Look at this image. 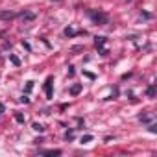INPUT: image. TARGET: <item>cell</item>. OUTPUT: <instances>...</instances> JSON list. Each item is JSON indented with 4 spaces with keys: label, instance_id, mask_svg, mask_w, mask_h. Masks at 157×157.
I'll return each instance as SVG.
<instances>
[{
    "label": "cell",
    "instance_id": "14",
    "mask_svg": "<svg viewBox=\"0 0 157 157\" xmlns=\"http://www.w3.org/2000/svg\"><path fill=\"white\" fill-rule=\"evenodd\" d=\"M24 17H26V19H28V21H32V19H33V13H26V15H24Z\"/></svg>",
    "mask_w": 157,
    "mask_h": 157
},
{
    "label": "cell",
    "instance_id": "2",
    "mask_svg": "<svg viewBox=\"0 0 157 157\" xmlns=\"http://www.w3.org/2000/svg\"><path fill=\"white\" fill-rule=\"evenodd\" d=\"M44 93H46V98H48V100H52V98H54V93H52V78H46Z\"/></svg>",
    "mask_w": 157,
    "mask_h": 157
},
{
    "label": "cell",
    "instance_id": "4",
    "mask_svg": "<svg viewBox=\"0 0 157 157\" xmlns=\"http://www.w3.org/2000/svg\"><path fill=\"white\" fill-rule=\"evenodd\" d=\"M146 94H148V98H153V96H155V87L150 85V87L146 89Z\"/></svg>",
    "mask_w": 157,
    "mask_h": 157
},
{
    "label": "cell",
    "instance_id": "12",
    "mask_svg": "<svg viewBox=\"0 0 157 157\" xmlns=\"http://www.w3.org/2000/svg\"><path fill=\"white\" fill-rule=\"evenodd\" d=\"M32 89H33V82H28V85H26V91H28V93H30V91H32Z\"/></svg>",
    "mask_w": 157,
    "mask_h": 157
},
{
    "label": "cell",
    "instance_id": "16",
    "mask_svg": "<svg viewBox=\"0 0 157 157\" xmlns=\"http://www.w3.org/2000/svg\"><path fill=\"white\" fill-rule=\"evenodd\" d=\"M21 102H24V104H28V102H30V98H28V96H22V98H21Z\"/></svg>",
    "mask_w": 157,
    "mask_h": 157
},
{
    "label": "cell",
    "instance_id": "9",
    "mask_svg": "<svg viewBox=\"0 0 157 157\" xmlns=\"http://www.w3.org/2000/svg\"><path fill=\"white\" fill-rule=\"evenodd\" d=\"M91 140H93V135H83V137H82V142H83V144H85V142H91Z\"/></svg>",
    "mask_w": 157,
    "mask_h": 157
},
{
    "label": "cell",
    "instance_id": "10",
    "mask_svg": "<svg viewBox=\"0 0 157 157\" xmlns=\"http://www.w3.org/2000/svg\"><path fill=\"white\" fill-rule=\"evenodd\" d=\"M33 129H35V131H43L44 128H43L41 124H37V122H35V124H33Z\"/></svg>",
    "mask_w": 157,
    "mask_h": 157
},
{
    "label": "cell",
    "instance_id": "7",
    "mask_svg": "<svg viewBox=\"0 0 157 157\" xmlns=\"http://www.w3.org/2000/svg\"><path fill=\"white\" fill-rule=\"evenodd\" d=\"M15 120H17V122H21V124H24V122H26V118H24L21 113H15Z\"/></svg>",
    "mask_w": 157,
    "mask_h": 157
},
{
    "label": "cell",
    "instance_id": "13",
    "mask_svg": "<svg viewBox=\"0 0 157 157\" xmlns=\"http://www.w3.org/2000/svg\"><path fill=\"white\" fill-rule=\"evenodd\" d=\"M150 131H151V133H155V131H157V126H155V124H151V126H150Z\"/></svg>",
    "mask_w": 157,
    "mask_h": 157
},
{
    "label": "cell",
    "instance_id": "3",
    "mask_svg": "<svg viewBox=\"0 0 157 157\" xmlns=\"http://www.w3.org/2000/svg\"><path fill=\"white\" fill-rule=\"evenodd\" d=\"M80 93H82V85H80V83H76V85H72V87H70V94H72V96L80 94Z\"/></svg>",
    "mask_w": 157,
    "mask_h": 157
},
{
    "label": "cell",
    "instance_id": "8",
    "mask_svg": "<svg viewBox=\"0 0 157 157\" xmlns=\"http://www.w3.org/2000/svg\"><path fill=\"white\" fill-rule=\"evenodd\" d=\"M65 35H67V37H72V35H76V32H74L72 28H67V30H65Z\"/></svg>",
    "mask_w": 157,
    "mask_h": 157
},
{
    "label": "cell",
    "instance_id": "6",
    "mask_svg": "<svg viewBox=\"0 0 157 157\" xmlns=\"http://www.w3.org/2000/svg\"><path fill=\"white\" fill-rule=\"evenodd\" d=\"M61 151L59 150H46V151H43V155H59Z\"/></svg>",
    "mask_w": 157,
    "mask_h": 157
},
{
    "label": "cell",
    "instance_id": "5",
    "mask_svg": "<svg viewBox=\"0 0 157 157\" xmlns=\"http://www.w3.org/2000/svg\"><path fill=\"white\" fill-rule=\"evenodd\" d=\"M94 43H96V46H98V48H102V46H104V43H105V37H96V41H94Z\"/></svg>",
    "mask_w": 157,
    "mask_h": 157
},
{
    "label": "cell",
    "instance_id": "11",
    "mask_svg": "<svg viewBox=\"0 0 157 157\" xmlns=\"http://www.w3.org/2000/svg\"><path fill=\"white\" fill-rule=\"evenodd\" d=\"M0 17H2V19H11V17H15V15H13V13H2Z\"/></svg>",
    "mask_w": 157,
    "mask_h": 157
},
{
    "label": "cell",
    "instance_id": "15",
    "mask_svg": "<svg viewBox=\"0 0 157 157\" xmlns=\"http://www.w3.org/2000/svg\"><path fill=\"white\" fill-rule=\"evenodd\" d=\"M11 61H13V63H15V65H19V63H21V61H19V59H17V57H15V56H11Z\"/></svg>",
    "mask_w": 157,
    "mask_h": 157
},
{
    "label": "cell",
    "instance_id": "1",
    "mask_svg": "<svg viewBox=\"0 0 157 157\" xmlns=\"http://www.w3.org/2000/svg\"><path fill=\"white\" fill-rule=\"evenodd\" d=\"M91 17H93V21L98 22V24H105V22H107V15H105V13H91Z\"/></svg>",
    "mask_w": 157,
    "mask_h": 157
},
{
    "label": "cell",
    "instance_id": "17",
    "mask_svg": "<svg viewBox=\"0 0 157 157\" xmlns=\"http://www.w3.org/2000/svg\"><path fill=\"white\" fill-rule=\"evenodd\" d=\"M65 137H67V139H68V140H70V139H72V137H74V133H72V131H68V133H67V135H65Z\"/></svg>",
    "mask_w": 157,
    "mask_h": 157
}]
</instances>
